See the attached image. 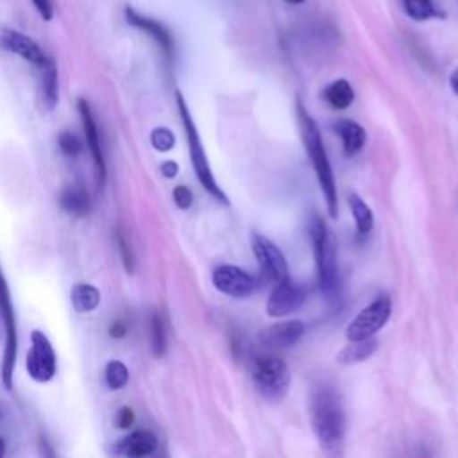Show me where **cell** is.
<instances>
[{
	"label": "cell",
	"instance_id": "obj_1",
	"mask_svg": "<svg viewBox=\"0 0 458 458\" xmlns=\"http://www.w3.org/2000/svg\"><path fill=\"white\" fill-rule=\"evenodd\" d=\"M310 413L311 428L320 447L327 453H336L345 437V413L340 395L327 385L318 386L311 394Z\"/></svg>",
	"mask_w": 458,
	"mask_h": 458
},
{
	"label": "cell",
	"instance_id": "obj_2",
	"mask_svg": "<svg viewBox=\"0 0 458 458\" xmlns=\"http://www.w3.org/2000/svg\"><path fill=\"white\" fill-rule=\"evenodd\" d=\"M299 109V120H301V131H302V140H304V147L306 152L310 156V161L313 165V170L317 174L320 190L326 197V206H327V213L335 218L338 213V199H336V184H335V177H333V170L327 159V152L326 147L322 143V136L318 131L317 122L304 111L302 104H297Z\"/></svg>",
	"mask_w": 458,
	"mask_h": 458
},
{
	"label": "cell",
	"instance_id": "obj_3",
	"mask_svg": "<svg viewBox=\"0 0 458 458\" xmlns=\"http://www.w3.org/2000/svg\"><path fill=\"white\" fill-rule=\"evenodd\" d=\"M310 234L315 249V263L318 284L326 297L333 299L338 293V265H336V242L320 216H313Z\"/></svg>",
	"mask_w": 458,
	"mask_h": 458
},
{
	"label": "cell",
	"instance_id": "obj_4",
	"mask_svg": "<svg viewBox=\"0 0 458 458\" xmlns=\"http://www.w3.org/2000/svg\"><path fill=\"white\" fill-rule=\"evenodd\" d=\"M175 98H177L179 114H181V120H182V125H184V132H186V140H188V148H190V159H191L195 175H197V179L200 181V184L204 186V190H208L216 200L227 204L225 193L222 191V188L216 184V181H215V177H213V172H211V168H209V163H208V157H206V152H204L200 136H199V132H197L195 122H193V118H191V114H190V111H188L186 100H184V97L181 95V91H175Z\"/></svg>",
	"mask_w": 458,
	"mask_h": 458
},
{
	"label": "cell",
	"instance_id": "obj_5",
	"mask_svg": "<svg viewBox=\"0 0 458 458\" xmlns=\"http://www.w3.org/2000/svg\"><path fill=\"white\" fill-rule=\"evenodd\" d=\"M252 381L258 392L268 401H281L290 386V369L288 365L274 356L263 354L252 361Z\"/></svg>",
	"mask_w": 458,
	"mask_h": 458
},
{
	"label": "cell",
	"instance_id": "obj_6",
	"mask_svg": "<svg viewBox=\"0 0 458 458\" xmlns=\"http://www.w3.org/2000/svg\"><path fill=\"white\" fill-rule=\"evenodd\" d=\"M0 318L5 329L2 381H4V386L9 390L13 386V374H14V363H16V352H18V336H16V322H14L11 297H9V288L2 272H0Z\"/></svg>",
	"mask_w": 458,
	"mask_h": 458
},
{
	"label": "cell",
	"instance_id": "obj_7",
	"mask_svg": "<svg viewBox=\"0 0 458 458\" xmlns=\"http://www.w3.org/2000/svg\"><path fill=\"white\" fill-rule=\"evenodd\" d=\"M27 372L38 383H47L55 376L57 361L55 352L43 331L30 333V349L27 352Z\"/></svg>",
	"mask_w": 458,
	"mask_h": 458
},
{
	"label": "cell",
	"instance_id": "obj_8",
	"mask_svg": "<svg viewBox=\"0 0 458 458\" xmlns=\"http://www.w3.org/2000/svg\"><path fill=\"white\" fill-rule=\"evenodd\" d=\"M390 313H392L390 297L381 295V297L374 299L347 326V340H361V338L374 336L388 322Z\"/></svg>",
	"mask_w": 458,
	"mask_h": 458
},
{
	"label": "cell",
	"instance_id": "obj_9",
	"mask_svg": "<svg viewBox=\"0 0 458 458\" xmlns=\"http://www.w3.org/2000/svg\"><path fill=\"white\" fill-rule=\"evenodd\" d=\"M213 284L218 292H222L229 297L243 299V297L252 295L258 290L259 281L254 276L247 274L240 267L222 265L213 270Z\"/></svg>",
	"mask_w": 458,
	"mask_h": 458
},
{
	"label": "cell",
	"instance_id": "obj_10",
	"mask_svg": "<svg viewBox=\"0 0 458 458\" xmlns=\"http://www.w3.org/2000/svg\"><path fill=\"white\" fill-rule=\"evenodd\" d=\"M254 252L261 267V274L267 281L281 283L288 277V265L283 252L265 236L254 234Z\"/></svg>",
	"mask_w": 458,
	"mask_h": 458
},
{
	"label": "cell",
	"instance_id": "obj_11",
	"mask_svg": "<svg viewBox=\"0 0 458 458\" xmlns=\"http://www.w3.org/2000/svg\"><path fill=\"white\" fill-rule=\"evenodd\" d=\"M306 299L304 286L292 283L290 279L276 283V288L268 295L267 301V313L270 317H283L288 315L302 306Z\"/></svg>",
	"mask_w": 458,
	"mask_h": 458
},
{
	"label": "cell",
	"instance_id": "obj_12",
	"mask_svg": "<svg viewBox=\"0 0 458 458\" xmlns=\"http://www.w3.org/2000/svg\"><path fill=\"white\" fill-rule=\"evenodd\" d=\"M77 109H79V114H81L86 143L89 147V152H91V157H93V163H95V168H97V181H98V184H104V181H106V161H104L100 136H98V129H97L91 107H89L88 100L79 98Z\"/></svg>",
	"mask_w": 458,
	"mask_h": 458
},
{
	"label": "cell",
	"instance_id": "obj_13",
	"mask_svg": "<svg viewBox=\"0 0 458 458\" xmlns=\"http://www.w3.org/2000/svg\"><path fill=\"white\" fill-rule=\"evenodd\" d=\"M0 45L5 50L23 57L25 61H29L34 66H41L47 61V57H48V55H45L41 47L32 38H29L23 32H18L14 29H2V32H0Z\"/></svg>",
	"mask_w": 458,
	"mask_h": 458
},
{
	"label": "cell",
	"instance_id": "obj_14",
	"mask_svg": "<svg viewBox=\"0 0 458 458\" xmlns=\"http://www.w3.org/2000/svg\"><path fill=\"white\" fill-rule=\"evenodd\" d=\"M123 14H125V20H127L129 25H132V27H136V29L147 32V34L159 45V48L163 50V54H165L166 57H172V54H174V38H172L170 30H168L161 21H157V20H154V18H148V16H145V14H140V13L134 11L131 5H127V7L123 9Z\"/></svg>",
	"mask_w": 458,
	"mask_h": 458
},
{
	"label": "cell",
	"instance_id": "obj_15",
	"mask_svg": "<svg viewBox=\"0 0 458 458\" xmlns=\"http://www.w3.org/2000/svg\"><path fill=\"white\" fill-rule=\"evenodd\" d=\"M304 331H306L304 322L293 318V320H284V322L265 327L259 333V340L263 345H268V347H290L301 340Z\"/></svg>",
	"mask_w": 458,
	"mask_h": 458
},
{
	"label": "cell",
	"instance_id": "obj_16",
	"mask_svg": "<svg viewBox=\"0 0 458 458\" xmlns=\"http://www.w3.org/2000/svg\"><path fill=\"white\" fill-rule=\"evenodd\" d=\"M39 68V106L43 111L50 113L57 106L59 86H57V66L52 57L38 66Z\"/></svg>",
	"mask_w": 458,
	"mask_h": 458
},
{
	"label": "cell",
	"instance_id": "obj_17",
	"mask_svg": "<svg viewBox=\"0 0 458 458\" xmlns=\"http://www.w3.org/2000/svg\"><path fill=\"white\" fill-rule=\"evenodd\" d=\"M157 447V438L152 431L148 429H136L129 433L123 440L118 444V453L131 456V458H141L148 456L156 451Z\"/></svg>",
	"mask_w": 458,
	"mask_h": 458
},
{
	"label": "cell",
	"instance_id": "obj_18",
	"mask_svg": "<svg viewBox=\"0 0 458 458\" xmlns=\"http://www.w3.org/2000/svg\"><path fill=\"white\" fill-rule=\"evenodd\" d=\"M335 132L340 136L344 152L347 156L358 154L365 145V138H367L365 129L360 123H356L354 120H338L335 123Z\"/></svg>",
	"mask_w": 458,
	"mask_h": 458
},
{
	"label": "cell",
	"instance_id": "obj_19",
	"mask_svg": "<svg viewBox=\"0 0 458 458\" xmlns=\"http://www.w3.org/2000/svg\"><path fill=\"white\" fill-rule=\"evenodd\" d=\"M376 347H377V342L372 336L361 338V340H349V344L338 352L336 361L344 365L363 361L374 354Z\"/></svg>",
	"mask_w": 458,
	"mask_h": 458
},
{
	"label": "cell",
	"instance_id": "obj_20",
	"mask_svg": "<svg viewBox=\"0 0 458 458\" xmlns=\"http://www.w3.org/2000/svg\"><path fill=\"white\" fill-rule=\"evenodd\" d=\"M326 102L335 109H347L354 102V89L349 81L336 79L324 88Z\"/></svg>",
	"mask_w": 458,
	"mask_h": 458
},
{
	"label": "cell",
	"instance_id": "obj_21",
	"mask_svg": "<svg viewBox=\"0 0 458 458\" xmlns=\"http://www.w3.org/2000/svg\"><path fill=\"white\" fill-rule=\"evenodd\" d=\"M403 11L415 21H426L431 18H445L444 11L435 5L433 0H401Z\"/></svg>",
	"mask_w": 458,
	"mask_h": 458
},
{
	"label": "cell",
	"instance_id": "obj_22",
	"mask_svg": "<svg viewBox=\"0 0 458 458\" xmlns=\"http://www.w3.org/2000/svg\"><path fill=\"white\" fill-rule=\"evenodd\" d=\"M59 204L66 213H72L77 216H82L89 211L88 195L81 188H73V186H68L61 191Z\"/></svg>",
	"mask_w": 458,
	"mask_h": 458
},
{
	"label": "cell",
	"instance_id": "obj_23",
	"mask_svg": "<svg viewBox=\"0 0 458 458\" xmlns=\"http://www.w3.org/2000/svg\"><path fill=\"white\" fill-rule=\"evenodd\" d=\"M72 304L77 311H93L100 304V292L93 284H75L72 290Z\"/></svg>",
	"mask_w": 458,
	"mask_h": 458
},
{
	"label": "cell",
	"instance_id": "obj_24",
	"mask_svg": "<svg viewBox=\"0 0 458 458\" xmlns=\"http://www.w3.org/2000/svg\"><path fill=\"white\" fill-rule=\"evenodd\" d=\"M349 208L352 211V216H354V222H356V227L360 233H369L374 225V215H372V209L365 204V200L356 195V193H351L349 195Z\"/></svg>",
	"mask_w": 458,
	"mask_h": 458
},
{
	"label": "cell",
	"instance_id": "obj_25",
	"mask_svg": "<svg viewBox=\"0 0 458 458\" xmlns=\"http://www.w3.org/2000/svg\"><path fill=\"white\" fill-rule=\"evenodd\" d=\"M104 381L111 390H120L129 381V370L120 360H111L104 370Z\"/></svg>",
	"mask_w": 458,
	"mask_h": 458
},
{
	"label": "cell",
	"instance_id": "obj_26",
	"mask_svg": "<svg viewBox=\"0 0 458 458\" xmlns=\"http://www.w3.org/2000/svg\"><path fill=\"white\" fill-rule=\"evenodd\" d=\"M150 342L154 356H163L166 351V329L163 318L157 313H154L150 318Z\"/></svg>",
	"mask_w": 458,
	"mask_h": 458
},
{
	"label": "cell",
	"instance_id": "obj_27",
	"mask_svg": "<svg viewBox=\"0 0 458 458\" xmlns=\"http://www.w3.org/2000/svg\"><path fill=\"white\" fill-rule=\"evenodd\" d=\"M150 143L156 150L159 152H168L170 148H174L175 145V136L170 129L166 127H156L152 132H150Z\"/></svg>",
	"mask_w": 458,
	"mask_h": 458
},
{
	"label": "cell",
	"instance_id": "obj_28",
	"mask_svg": "<svg viewBox=\"0 0 458 458\" xmlns=\"http://www.w3.org/2000/svg\"><path fill=\"white\" fill-rule=\"evenodd\" d=\"M57 143H59V148L66 154V156H77L81 152V141L79 138L73 134V132H68V131H63L57 138Z\"/></svg>",
	"mask_w": 458,
	"mask_h": 458
},
{
	"label": "cell",
	"instance_id": "obj_29",
	"mask_svg": "<svg viewBox=\"0 0 458 458\" xmlns=\"http://www.w3.org/2000/svg\"><path fill=\"white\" fill-rule=\"evenodd\" d=\"M172 195H174V202L179 209H188L193 204V193L188 186H182V184L175 186Z\"/></svg>",
	"mask_w": 458,
	"mask_h": 458
},
{
	"label": "cell",
	"instance_id": "obj_30",
	"mask_svg": "<svg viewBox=\"0 0 458 458\" xmlns=\"http://www.w3.org/2000/svg\"><path fill=\"white\" fill-rule=\"evenodd\" d=\"M116 240H118V247H120V254H122L123 267H125V270H127V272H132V268H134V265H132V252H131V249H129L127 240L123 238V234H122L120 231H118Z\"/></svg>",
	"mask_w": 458,
	"mask_h": 458
},
{
	"label": "cell",
	"instance_id": "obj_31",
	"mask_svg": "<svg viewBox=\"0 0 458 458\" xmlns=\"http://www.w3.org/2000/svg\"><path fill=\"white\" fill-rule=\"evenodd\" d=\"M134 422V411L129 408V406H123L118 410L116 413V426L120 429H129Z\"/></svg>",
	"mask_w": 458,
	"mask_h": 458
},
{
	"label": "cell",
	"instance_id": "obj_32",
	"mask_svg": "<svg viewBox=\"0 0 458 458\" xmlns=\"http://www.w3.org/2000/svg\"><path fill=\"white\" fill-rule=\"evenodd\" d=\"M32 2V5L36 7V11L39 13V16L43 18V20H52V16H54V7H52V2L50 0H30Z\"/></svg>",
	"mask_w": 458,
	"mask_h": 458
},
{
	"label": "cell",
	"instance_id": "obj_33",
	"mask_svg": "<svg viewBox=\"0 0 458 458\" xmlns=\"http://www.w3.org/2000/svg\"><path fill=\"white\" fill-rule=\"evenodd\" d=\"M161 172H163V175H165V177L172 179V177H175V175H177L179 166H177V163H175V161H165V163L161 165Z\"/></svg>",
	"mask_w": 458,
	"mask_h": 458
},
{
	"label": "cell",
	"instance_id": "obj_34",
	"mask_svg": "<svg viewBox=\"0 0 458 458\" xmlns=\"http://www.w3.org/2000/svg\"><path fill=\"white\" fill-rule=\"evenodd\" d=\"M125 333H127V327H125V324H123L122 320H116V322L111 324V327H109V335H111L113 338H122Z\"/></svg>",
	"mask_w": 458,
	"mask_h": 458
},
{
	"label": "cell",
	"instance_id": "obj_35",
	"mask_svg": "<svg viewBox=\"0 0 458 458\" xmlns=\"http://www.w3.org/2000/svg\"><path fill=\"white\" fill-rule=\"evenodd\" d=\"M449 86H451V89L458 95V66L451 72V77H449Z\"/></svg>",
	"mask_w": 458,
	"mask_h": 458
},
{
	"label": "cell",
	"instance_id": "obj_36",
	"mask_svg": "<svg viewBox=\"0 0 458 458\" xmlns=\"http://www.w3.org/2000/svg\"><path fill=\"white\" fill-rule=\"evenodd\" d=\"M5 454V442H4V438L0 437V458Z\"/></svg>",
	"mask_w": 458,
	"mask_h": 458
},
{
	"label": "cell",
	"instance_id": "obj_37",
	"mask_svg": "<svg viewBox=\"0 0 458 458\" xmlns=\"http://www.w3.org/2000/svg\"><path fill=\"white\" fill-rule=\"evenodd\" d=\"M284 2H288V4H293V5H299V4H304L306 0H284Z\"/></svg>",
	"mask_w": 458,
	"mask_h": 458
}]
</instances>
